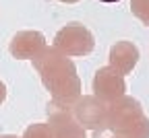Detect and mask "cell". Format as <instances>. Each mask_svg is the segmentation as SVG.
<instances>
[{"label":"cell","instance_id":"6da1fadb","mask_svg":"<svg viewBox=\"0 0 149 138\" xmlns=\"http://www.w3.org/2000/svg\"><path fill=\"white\" fill-rule=\"evenodd\" d=\"M33 66L40 72L44 87L52 93V103L74 107L81 99V81L68 56L56 48H46L37 58H33Z\"/></svg>","mask_w":149,"mask_h":138},{"label":"cell","instance_id":"7a4b0ae2","mask_svg":"<svg viewBox=\"0 0 149 138\" xmlns=\"http://www.w3.org/2000/svg\"><path fill=\"white\" fill-rule=\"evenodd\" d=\"M104 126L118 138H149V120L141 109V103L126 95L108 105Z\"/></svg>","mask_w":149,"mask_h":138},{"label":"cell","instance_id":"3957f363","mask_svg":"<svg viewBox=\"0 0 149 138\" xmlns=\"http://www.w3.org/2000/svg\"><path fill=\"white\" fill-rule=\"evenodd\" d=\"M93 46H95V39L91 31L81 23H68L54 37V48L66 56H87L93 52Z\"/></svg>","mask_w":149,"mask_h":138},{"label":"cell","instance_id":"277c9868","mask_svg":"<svg viewBox=\"0 0 149 138\" xmlns=\"http://www.w3.org/2000/svg\"><path fill=\"white\" fill-rule=\"evenodd\" d=\"M124 91H126L124 74L120 70H116L114 66L100 68L95 72V76H93V93L108 105L120 99V97H124Z\"/></svg>","mask_w":149,"mask_h":138},{"label":"cell","instance_id":"5b68a950","mask_svg":"<svg viewBox=\"0 0 149 138\" xmlns=\"http://www.w3.org/2000/svg\"><path fill=\"white\" fill-rule=\"evenodd\" d=\"M72 107H60V105H48L50 126L54 130V138H85V126L70 113Z\"/></svg>","mask_w":149,"mask_h":138},{"label":"cell","instance_id":"8992f818","mask_svg":"<svg viewBox=\"0 0 149 138\" xmlns=\"http://www.w3.org/2000/svg\"><path fill=\"white\" fill-rule=\"evenodd\" d=\"M8 50L17 60H33L46 50V37L40 31H19L10 39Z\"/></svg>","mask_w":149,"mask_h":138},{"label":"cell","instance_id":"52a82bcc","mask_svg":"<svg viewBox=\"0 0 149 138\" xmlns=\"http://www.w3.org/2000/svg\"><path fill=\"white\" fill-rule=\"evenodd\" d=\"M106 111H108V103H104L95 95L93 97H81L72 107L74 117L85 128H95V130H97V126H104Z\"/></svg>","mask_w":149,"mask_h":138},{"label":"cell","instance_id":"ba28073f","mask_svg":"<svg viewBox=\"0 0 149 138\" xmlns=\"http://www.w3.org/2000/svg\"><path fill=\"white\" fill-rule=\"evenodd\" d=\"M139 62V48L133 41H116L110 50V66H114L122 74L133 72Z\"/></svg>","mask_w":149,"mask_h":138},{"label":"cell","instance_id":"9c48e42d","mask_svg":"<svg viewBox=\"0 0 149 138\" xmlns=\"http://www.w3.org/2000/svg\"><path fill=\"white\" fill-rule=\"evenodd\" d=\"M23 138H54V130L50 124H33L25 130Z\"/></svg>","mask_w":149,"mask_h":138},{"label":"cell","instance_id":"30bf717a","mask_svg":"<svg viewBox=\"0 0 149 138\" xmlns=\"http://www.w3.org/2000/svg\"><path fill=\"white\" fill-rule=\"evenodd\" d=\"M130 10L141 23L149 27V0H130Z\"/></svg>","mask_w":149,"mask_h":138},{"label":"cell","instance_id":"8fae6325","mask_svg":"<svg viewBox=\"0 0 149 138\" xmlns=\"http://www.w3.org/2000/svg\"><path fill=\"white\" fill-rule=\"evenodd\" d=\"M6 99V87H4V83L0 81V103H2Z\"/></svg>","mask_w":149,"mask_h":138},{"label":"cell","instance_id":"7c38bea8","mask_svg":"<svg viewBox=\"0 0 149 138\" xmlns=\"http://www.w3.org/2000/svg\"><path fill=\"white\" fill-rule=\"evenodd\" d=\"M100 2H108V4H112V2H120V0H100Z\"/></svg>","mask_w":149,"mask_h":138},{"label":"cell","instance_id":"4fadbf2b","mask_svg":"<svg viewBox=\"0 0 149 138\" xmlns=\"http://www.w3.org/2000/svg\"><path fill=\"white\" fill-rule=\"evenodd\" d=\"M60 2H66V4H72V2H79V0H60Z\"/></svg>","mask_w":149,"mask_h":138},{"label":"cell","instance_id":"5bb4252c","mask_svg":"<svg viewBox=\"0 0 149 138\" xmlns=\"http://www.w3.org/2000/svg\"><path fill=\"white\" fill-rule=\"evenodd\" d=\"M0 138H17V136H10V134H8V136H0Z\"/></svg>","mask_w":149,"mask_h":138}]
</instances>
